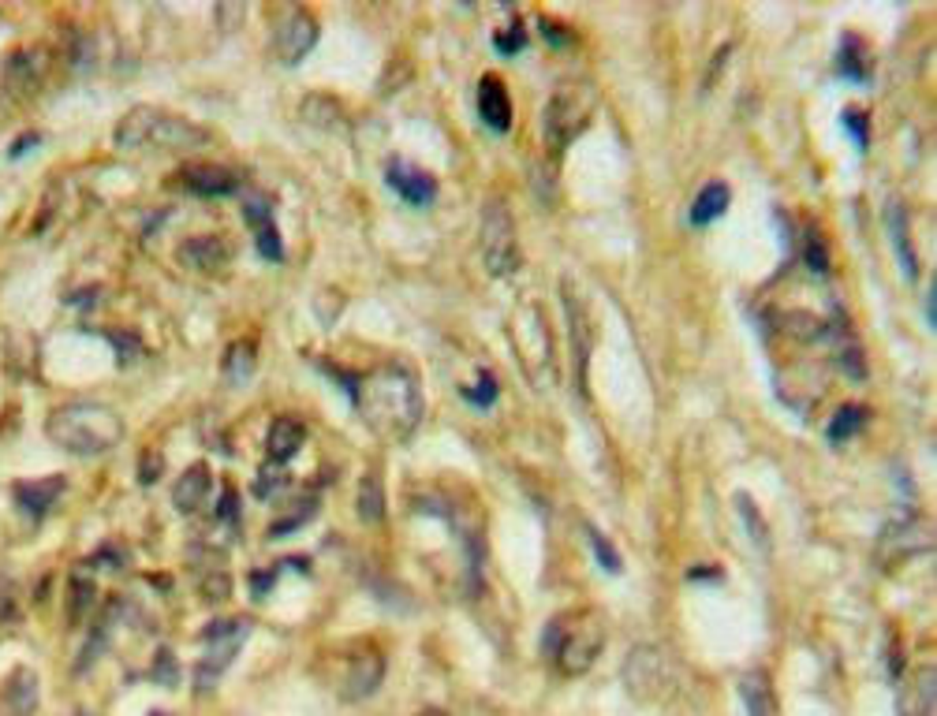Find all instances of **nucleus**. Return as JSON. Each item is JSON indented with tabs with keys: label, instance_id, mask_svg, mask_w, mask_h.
Listing matches in <instances>:
<instances>
[{
	"label": "nucleus",
	"instance_id": "nucleus-4",
	"mask_svg": "<svg viewBox=\"0 0 937 716\" xmlns=\"http://www.w3.org/2000/svg\"><path fill=\"white\" fill-rule=\"evenodd\" d=\"M602 645H605V627H602L598 612H590V608H579V612L553 619L549 631H546V653L565 675L590 672V664L598 661Z\"/></svg>",
	"mask_w": 937,
	"mask_h": 716
},
{
	"label": "nucleus",
	"instance_id": "nucleus-39",
	"mask_svg": "<svg viewBox=\"0 0 937 716\" xmlns=\"http://www.w3.org/2000/svg\"><path fill=\"white\" fill-rule=\"evenodd\" d=\"M206 597H209V601H225V597H228V578H225V575L209 578V582H206Z\"/></svg>",
	"mask_w": 937,
	"mask_h": 716
},
{
	"label": "nucleus",
	"instance_id": "nucleus-33",
	"mask_svg": "<svg viewBox=\"0 0 937 716\" xmlns=\"http://www.w3.org/2000/svg\"><path fill=\"white\" fill-rule=\"evenodd\" d=\"M15 616H19V601H15V578L0 575V627L15 624Z\"/></svg>",
	"mask_w": 937,
	"mask_h": 716
},
{
	"label": "nucleus",
	"instance_id": "nucleus-6",
	"mask_svg": "<svg viewBox=\"0 0 937 716\" xmlns=\"http://www.w3.org/2000/svg\"><path fill=\"white\" fill-rule=\"evenodd\" d=\"M586 116H590V98H583V90H556L553 98L546 101L542 109V138L553 153L568 149L572 138H579V131L586 128Z\"/></svg>",
	"mask_w": 937,
	"mask_h": 716
},
{
	"label": "nucleus",
	"instance_id": "nucleus-12",
	"mask_svg": "<svg viewBox=\"0 0 937 716\" xmlns=\"http://www.w3.org/2000/svg\"><path fill=\"white\" fill-rule=\"evenodd\" d=\"M172 179L183 186V191L202 195V198H221V195L239 191V176L225 165H183Z\"/></svg>",
	"mask_w": 937,
	"mask_h": 716
},
{
	"label": "nucleus",
	"instance_id": "nucleus-40",
	"mask_svg": "<svg viewBox=\"0 0 937 716\" xmlns=\"http://www.w3.org/2000/svg\"><path fill=\"white\" fill-rule=\"evenodd\" d=\"M34 142H38V135H34V131H30V135H23V138L12 146V158H23V153H26V146H34Z\"/></svg>",
	"mask_w": 937,
	"mask_h": 716
},
{
	"label": "nucleus",
	"instance_id": "nucleus-19",
	"mask_svg": "<svg viewBox=\"0 0 937 716\" xmlns=\"http://www.w3.org/2000/svg\"><path fill=\"white\" fill-rule=\"evenodd\" d=\"M206 496H209V471H206L202 463L187 466L183 478H179V482H176V489H172V504H176V511H183V515L198 511V508L206 504Z\"/></svg>",
	"mask_w": 937,
	"mask_h": 716
},
{
	"label": "nucleus",
	"instance_id": "nucleus-35",
	"mask_svg": "<svg viewBox=\"0 0 937 716\" xmlns=\"http://www.w3.org/2000/svg\"><path fill=\"white\" fill-rule=\"evenodd\" d=\"M840 123H845V131H852V138H855L859 149L870 142V119H866L859 109H848L845 116H840Z\"/></svg>",
	"mask_w": 937,
	"mask_h": 716
},
{
	"label": "nucleus",
	"instance_id": "nucleus-26",
	"mask_svg": "<svg viewBox=\"0 0 937 716\" xmlns=\"http://www.w3.org/2000/svg\"><path fill=\"white\" fill-rule=\"evenodd\" d=\"M863 425H866V407H859V403H848V407H840V411L833 415V422H829V441H833V444L848 441V437H855Z\"/></svg>",
	"mask_w": 937,
	"mask_h": 716
},
{
	"label": "nucleus",
	"instance_id": "nucleus-17",
	"mask_svg": "<svg viewBox=\"0 0 937 716\" xmlns=\"http://www.w3.org/2000/svg\"><path fill=\"white\" fill-rule=\"evenodd\" d=\"M0 705H5L8 716H34V709H38V675L30 668H15L5 679Z\"/></svg>",
	"mask_w": 937,
	"mask_h": 716
},
{
	"label": "nucleus",
	"instance_id": "nucleus-34",
	"mask_svg": "<svg viewBox=\"0 0 937 716\" xmlns=\"http://www.w3.org/2000/svg\"><path fill=\"white\" fill-rule=\"evenodd\" d=\"M590 545H594V556L602 559V568H605L609 575H616V571H620V556H616L613 541H609L605 534H598V530H590Z\"/></svg>",
	"mask_w": 937,
	"mask_h": 716
},
{
	"label": "nucleus",
	"instance_id": "nucleus-13",
	"mask_svg": "<svg viewBox=\"0 0 937 716\" xmlns=\"http://www.w3.org/2000/svg\"><path fill=\"white\" fill-rule=\"evenodd\" d=\"M478 116L497 135H505L512 128V98L497 75H482V82H478Z\"/></svg>",
	"mask_w": 937,
	"mask_h": 716
},
{
	"label": "nucleus",
	"instance_id": "nucleus-36",
	"mask_svg": "<svg viewBox=\"0 0 937 716\" xmlns=\"http://www.w3.org/2000/svg\"><path fill=\"white\" fill-rule=\"evenodd\" d=\"M836 362L845 366L848 377H855V381H863V377H866V366H863V351H859V344H848L845 351H840V358H836Z\"/></svg>",
	"mask_w": 937,
	"mask_h": 716
},
{
	"label": "nucleus",
	"instance_id": "nucleus-7",
	"mask_svg": "<svg viewBox=\"0 0 937 716\" xmlns=\"http://www.w3.org/2000/svg\"><path fill=\"white\" fill-rule=\"evenodd\" d=\"M45 75H49V53L42 45H26V49H15L5 60L0 90H5L8 98H15V101H26V98H34V93H38Z\"/></svg>",
	"mask_w": 937,
	"mask_h": 716
},
{
	"label": "nucleus",
	"instance_id": "nucleus-43",
	"mask_svg": "<svg viewBox=\"0 0 937 716\" xmlns=\"http://www.w3.org/2000/svg\"><path fill=\"white\" fill-rule=\"evenodd\" d=\"M153 716H161V712H153Z\"/></svg>",
	"mask_w": 937,
	"mask_h": 716
},
{
	"label": "nucleus",
	"instance_id": "nucleus-31",
	"mask_svg": "<svg viewBox=\"0 0 937 716\" xmlns=\"http://www.w3.org/2000/svg\"><path fill=\"white\" fill-rule=\"evenodd\" d=\"M803 262H807L810 272H818V276L829 272V251H826V239H822L818 232H807V239H803Z\"/></svg>",
	"mask_w": 937,
	"mask_h": 716
},
{
	"label": "nucleus",
	"instance_id": "nucleus-24",
	"mask_svg": "<svg viewBox=\"0 0 937 716\" xmlns=\"http://www.w3.org/2000/svg\"><path fill=\"white\" fill-rule=\"evenodd\" d=\"M889 232H893V246H896V254H900L903 272L915 276L919 265H915V251H912V239H908V213H903V205H896V202L889 205Z\"/></svg>",
	"mask_w": 937,
	"mask_h": 716
},
{
	"label": "nucleus",
	"instance_id": "nucleus-11",
	"mask_svg": "<svg viewBox=\"0 0 937 716\" xmlns=\"http://www.w3.org/2000/svg\"><path fill=\"white\" fill-rule=\"evenodd\" d=\"M623 675H628V687L639 694V698H658L662 687H669V664H665V653L662 649H635L628 664H623Z\"/></svg>",
	"mask_w": 937,
	"mask_h": 716
},
{
	"label": "nucleus",
	"instance_id": "nucleus-23",
	"mask_svg": "<svg viewBox=\"0 0 937 716\" xmlns=\"http://www.w3.org/2000/svg\"><path fill=\"white\" fill-rule=\"evenodd\" d=\"M725 205H729V186H725V183H710V186H702V195H699V198H695V205H691V224H699V228L713 224L717 216L725 213Z\"/></svg>",
	"mask_w": 937,
	"mask_h": 716
},
{
	"label": "nucleus",
	"instance_id": "nucleus-20",
	"mask_svg": "<svg viewBox=\"0 0 937 716\" xmlns=\"http://www.w3.org/2000/svg\"><path fill=\"white\" fill-rule=\"evenodd\" d=\"M303 441H306V425H303L299 418H292V415H280V418L269 425L266 448H269V455H273L276 463H288V459L303 448Z\"/></svg>",
	"mask_w": 937,
	"mask_h": 716
},
{
	"label": "nucleus",
	"instance_id": "nucleus-8",
	"mask_svg": "<svg viewBox=\"0 0 937 716\" xmlns=\"http://www.w3.org/2000/svg\"><path fill=\"white\" fill-rule=\"evenodd\" d=\"M246 635H251V624L246 619H232V624H213L209 631H206V657H202V664H198V687L206 691L209 687V679H217L221 675L232 661H236V653L243 649V642H246Z\"/></svg>",
	"mask_w": 937,
	"mask_h": 716
},
{
	"label": "nucleus",
	"instance_id": "nucleus-29",
	"mask_svg": "<svg viewBox=\"0 0 937 716\" xmlns=\"http://www.w3.org/2000/svg\"><path fill=\"white\" fill-rule=\"evenodd\" d=\"M243 221L255 228V235H262V232H269L273 228V205H269V198L266 195H251L243 202Z\"/></svg>",
	"mask_w": 937,
	"mask_h": 716
},
{
	"label": "nucleus",
	"instance_id": "nucleus-30",
	"mask_svg": "<svg viewBox=\"0 0 937 716\" xmlns=\"http://www.w3.org/2000/svg\"><path fill=\"white\" fill-rule=\"evenodd\" d=\"M93 594H98V589H93V582H90L86 575H75V578H72V608H68L72 624H79V619L93 608Z\"/></svg>",
	"mask_w": 937,
	"mask_h": 716
},
{
	"label": "nucleus",
	"instance_id": "nucleus-14",
	"mask_svg": "<svg viewBox=\"0 0 937 716\" xmlns=\"http://www.w3.org/2000/svg\"><path fill=\"white\" fill-rule=\"evenodd\" d=\"M385 179H389V186H392V191H396L403 202H408V205H430V202L437 198V183H433L422 168H411V165H403V161H389Z\"/></svg>",
	"mask_w": 937,
	"mask_h": 716
},
{
	"label": "nucleus",
	"instance_id": "nucleus-22",
	"mask_svg": "<svg viewBox=\"0 0 937 716\" xmlns=\"http://www.w3.org/2000/svg\"><path fill=\"white\" fill-rule=\"evenodd\" d=\"M836 72L845 75V79H852V82H866V79H870V53H866V45H863L855 34H845V42H840V49H836Z\"/></svg>",
	"mask_w": 937,
	"mask_h": 716
},
{
	"label": "nucleus",
	"instance_id": "nucleus-2",
	"mask_svg": "<svg viewBox=\"0 0 937 716\" xmlns=\"http://www.w3.org/2000/svg\"><path fill=\"white\" fill-rule=\"evenodd\" d=\"M45 433L72 455H105L123 441V418L105 403H64L49 415Z\"/></svg>",
	"mask_w": 937,
	"mask_h": 716
},
{
	"label": "nucleus",
	"instance_id": "nucleus-28",
	"mask_svg": "<svg viewBox=\"0 0 937 716\" xmlns=\"http://www.w3.org/2000/svg\"><path fill=\"white\" fill-rule=\"evenodd\" d=\"M225 373H228V381H246L255 373V344L251 339H239V344H232L228 348V358H225Z\"/></svg>",
	"mask_w": 937,
	"mask_h": 716
},
{
	"label": "nucleus",
	"instance_id": "nucleus-15",
	"mask_svg": "<svg viewBox=\"0 0 937 716\" xmlns=\"http://www.w3.org/2000/svg\"><path fill=\"white\" fill-rule=\"evenodd\" d=\"M382 675H385V657L378 649H366L359 657H352V668L343 675V698H370L373 691L382 687Z\"/></svg>",
	"mask_w": 937,
	"mask_h": 716
},
{
	"label": "nucleus",
	"instance_id": "nucleus-42",
	"mask_svg": "<svg viewBox=\"0 0 937 716\" xmlns=\"http://www.w3.org/2000/svg\"><path fill=\"white\" fill-rule=\"evenodd\" d=\"M426 716H445V712H441V709H433V712H426Z\"/></svg>",
	"mask_w": 937,
	"mask_h": 716
},
{
	"label": "nucleus",
	"instance_id": "nucleus-27",
	"mask_svg": "<svg viewBox=\"0 0 937 716\" xmlns=\"http://www.w3.org/2000/svg\"><path fill=\"white\" fill-rule=\"evenodd\" d=\"M299 112H303L306 123H314V128H336L340 116H343L340 105H336L333 98H325V93H314V98H306Z\"/></svg>",
	"mask_w": 937,
	"mask_h": 716
},
{
	"label": "nucleus",
	"instance_id": "nucleus-3",
	"mask_svg": "<svg viewBox=\"0 0 937 716\" xmlns=\"http://www.w3.org/2000/svg\"><path fill=\"white\" fill-rule=\"evenodd\" d=\"M116 146L123 149H169V153H179V149H198L209 142V135L202 128H195L191 119L183 116H172L165 109H153V105H135L128 116L116 123L112 131Z\"/></svg>",
	"mask_w": 937,
	"mask_h": 716
},
{
	"label": "nucleus",
	"instance_id": "nucleus-32",
	"mask_svg": "<svg viewBox=\"0 0 937 716\" xmlns=\"http://www.w3.org/2000/svg\"><path fill=\"white\" fill-rule=\"evenodd\" d=\"M736 504H739V515H743V522H747V530H751V538H755V545L758 549H766L769 545V530H766V522H762V515H758V508H755V501L751 496H736Z\"/></svg>",
	"mask_w": 937,
	"mask_h": 716
},
{
	"label": "nucleus",
	"instance_id": "nucleus-41",
	"mask_svg": "<svg viewBox=\"0 0 937 716\" xmlns=\"http://www.w3.org/2000/svg\"><path fill=\"white\" fill-rule=\"evenodd\" d=\"M933 295H937V288L930 284V295H926V318H930V329H933V321H937V314H933Z\"/></svg>",
	"mask_w": 937,
	"mask_h": 716
},
{
	"label": "nucleus",
	"instance_id": "nucleus-25",
	"mask_svg": "<svg viewBox=\"0 0 937 716\" xmlns=\"http://www.w3.org/2000/svg\"><path fill=\"white\" fill-rule=\"evenodd\" d=\"M359 515L366 519V522H382V515H385V492H382V478L378 474H366L362 478V485H359Z\"/></svg>",
	"mask_w": 937,
	"mask_h": 716
},
{
	"label": "nucleus",
	"instance_id": "nucleus-9",
	"mask_svg": "<svg viewBox=\"0 0 937 716\" xmlns=\"http://www.w3.org/2000/svg\"><path fill=\"white\" fill-rule=\"evenodd\" d=\"M314 42H318V19L306 8H288L285 15H280L276 34H273V49L285 64H299V60L314 49Z\"/></svg>",
	"mask_w": 937,
	"mask_h": 716
},
{
	"label": "nucleus",
	"instance_id": "nucleus-18",
	"mask_svg": "<svg viewBox=\"0 0 937 716\" xmlns=\"http://www.w3.org/2000/svg\"><path fill=\"white\" fill-rule=\"evenodd\" d=\"M15 504L26 511V515H45L53 504H56V496L64 492V478L60 474H49V478H34V482H19L15 489Z\"/></svg>",
	"mask_w": 937,
	"mask_h": 716
},
{
	"label": "nucleus",
	"instance_id": "nucleus-1",
	"mask_svg": "<svg viewBox=\"0 0 937 716\" xmlns=\"http://www.w3.org/2000/svg\"><path fill=\"white\" fill-rule=\"evenodd\" d=\"M355 407L366 422L370 433H378L382 441H408L415 425L422 422V392L411 369L396 362L370 369L366 377L355 381Z\"/></svg>",
	"mask_w": 937,
	"mask_h": 716
},
{
	"label": "nucleus",
	"instance_id": "nucleus-5",
	"mask_svg": "<svg viewBox=\"0 0 937 716\" xmlns=\"http://www.w3.org/2000/svg\"><path fill=\"white\" fill-rule=\"evenodd\" d=\"M482 258L493 276H512L523 262L519 239H516V221L505 205V198H489L482 205Z\"/></svg>",
	"mask_w": 937,
	"mask_h": 716
},
{
	"label": "nucleus",
	"instance_id": "nucleus-38",
	"mask_svg": "<svg viewBox=\"0 0 937 716\" xmlns=\"http://www.w3.org/2000/svg\"><path fill=\"white\" fill-rule=\"evenodd\" d=\"M497 49H501V53H519V49H523V30H519V26H512V34H501V38H497Z\"/></svg>",
	"mask_w": 937,
	"mask_h": 716
},
{
	"label": "nucleus",
	"instance_id": "nucleus-21",
	"mask_svg": "<svg viewBox=\"0 0 937 716\" xmlns=\"http://www.w3.org/2000/svg\"><path fill=\"white\" fill-rule=\"evenodd\" d=\"M739 694H743L747 716H777V698L766 672H747L739 683Z\"/></svg>",
	"mask_w": 937,
	"mask_h": 716
},
{
	"label": "nucleus",
	"instance_id": "nucleus-16",
	"mask_svg": "<svg viewBox=\"0 0 937 716\" xmlns=\"http://www.w3.org/2000/svg\"><path fill=\"white\" fill-rule=\"evenodd\" d=\"M179 258L198 272H221L232 262V246L225 243V235H195L191 243H183Z\"/></svg>",
	"mask_w": 937,
	"mask_h": 716
},
{
	"label": "nucleus",
	"instance_id": "nucleus-37",
	"mask_svg": "<svg viewBox=\"0 0 937 716\" xmlns=\"http://www.w3.org/2000/svg\"><path fill=\"white\" fill-rule=\"evenodd\" d=\"M463 396L471 399V403H482V407H489V403L497 399V381L489 377V373H482V381H478L475 388H463Z\"/></svg>",
	"mask_w": 937,
	"mask_h": 716
},
{
	"label": "nucleus",
	"instance_id": "nucleus-10",
	"mask_svg": "<svg viewBox=\"0 0 937 716\" xmlns=\"http://www.w3.org/2000/svg\"><path fill=\"white\" fill-rule=\"evenodd\" d=\"M565 310H568V339H572V358H575V392H586V362L590 351H594V325H590V314L583 299L565 284Z\"/></svg>",
	"mask_w": 937,
	"mask_h": 716
}]
</instances>
